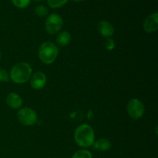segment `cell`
<instances>
[{
  "mask_svg": "<svg viewBox=\"0 0 158 158\" xmlns=\"http://www.w3.org/2000/svg\"><path fill=\"white\" fill-rule=\"evenodd\" d=\"M1 58H2V52L1 51H0V60H1Z\"/></svg>",
  "mask_w": 158,
  "mask_h": 158,
  "instance_id": "cell-20",
  "label": "cell"
},
{
  "mask_svg": "<svg viewBox=\"0 0 158 158\" xmlns=\"http://www.w3.org/2000/svg\"><path fill=\"white\" fill-rule=\"evenodd\" d=\"M32 69L30 65L25 62L19 63L12 66L10 71L9 78L17 84L25 83L30 79Z\"/></svg>",
  "mask_w": 158,
  "mask_h": 158,
  "instance_id": "cell-2",
  "label": "cell"
},
{
  "mask_svg": "<svg viewBox=\"0 0 158 158\" xmlns=\"http://www.w3.org/2000/svg\"><path fill=\"white\" fill-rule=\"evenodd\" d=\"M74 139L77 145L82 148H89L95 141V133L91 126L82 124L76 129Z\"/></svg>",
  "mask_w": 158,
  "mask_h": 158,
  "instance_id": "cell-1",
  "label": "cell"
},
{
  "mask_svg": "<svg viewBox=\"0 0 158 158\" xmlns=\"http://www.w3.org/2000/svg\"><path fill=\"white\" fill-rule=\"evenodd\" d=\"M57 45L61 47H64V46H67L71 41V35L69 32L67 31H63V32H60L58 35L56 39Z\"/></svg>",
  "mask_w": 158,
  "mask_h": 158,
  "instance_id": "cell-12",
  "label": "cell"
},
{
  "mask_svg": "<svg viewBox=\"0 0 158 158\" xmlns=\"http://www.w3.org/2000/svg\"><path fill=\"white\" fill-rule=\"evenodd\" d=\"M69 0H47V3L49 6L52 9H57L61 6H64L68 2Z\"/></svg>",
  "mask_w": 158,
  "mask_h": 158,
  "instance_id": "cell-14",
  "label": "cell"
},
{
  "mask_svg": "<svg viewBox=\"0 0 158 158\" xmlns=\"http://www.w3.org/2000/svg\"><path fill=\"white\" fill-rule=\"evenodd\" d=\"M104 46L107 50H113L115 47V42L111 38H106L104 41Z\"/></svg>",
  "mask_w": 158,
  "mask_h": 158,
  "instance_id": "cell-18",
  "label": "cell"
},
{
  "mask_svg": "<svg viewBox=\"0 0 158 158\" xmlns=\"http://www.w3.org/2000/svg\"><path fill=\"white\" fill-rule=\"evenodd\" d=\"M31 0H12L14 6L19 9H25L30 4Z\"/></svg>",
  "mask_w": 158,
  "mask_h": 158,
  "instance_id": "cell-16",
  "label": "cell"
},
{
  "mask_svg": "<svg viewBox=\"0 0 158 158\" xmlns=\"http://www.w3.org/2000/svg\"><path fill=\"white\" fill-rule=\"evenodd\" d=\"M63 21L62 17L56 13H52L47 17L45 23V29L50 35H54L61 30Z\"/></svg>",
  "mask_w": 158,
  "mask_h": 158,
  "instance_id": "cell-4",
  "label": "cell"
},
{
  "mask_svg": "<svg viewBox=\"0 0 158 158\" xmlns=\"http://www.w3.org/2000/svg\"><path fill=\"white\" fill-rule=\"evenodd\" d=\"M47 79L43 72H36L31 77L30 85L33 89H41L46 85Z\"/></svg>",
  "mask_w": 158,
  "mask_h": 158,
  "instance_id": "cell-8",
  "label": "cell"
},
{
  "mask_svg": "<svg viewBox=\"0 0 158 158\" xmlns=\"http://www.w3.org/2000/svg\"><path fill=\"white\" fill-rule=\"evenodd\" d=\"M143 28L148 33L156 32L158 29V13L157 12L148 15L143 21Z\"/></svg>",
  "mask_w": 158,
  "mask_h": 158,
  "instance_id": "cell-7",
  "label": "cell"
},
{
  "mask_svg": "<svg viewBox=\"0 0 158 158\" xmlns=\"http://www.w3.org/2000/svg\"><path fill=\"white\" fill-rule=\"evenodd\" d=\"M35 13L39 17H45L49 13V10H48V9L46 6L40 5V6H38L35 7Z\"/></svg>",
  "mask_w": 158,
  "mask_h": 158,
  "instance_id": "cell-15",
  "label": "cell"
},
{
  "mask_svg": "<svg viewBox=\"0 0 158 158\" xmlns=\"http://www.w3.org/2000/svg\"><path fill=\"white\" fill-rule=\"evenodd\" d=\"M6 101L8 106L12 109H19L23 105V99L15 93H10L8 94Z\"/></svg>",
  "mask_w": 158,
  "mask_h": 158,
  "instance_id": "cell-10",
  "label": "cell"
},
{
  "mask_svg": "<svg viewBox=\"0 0 158 158\" xmlns=\"http://www.w3.org/2000/svg\"><path fill=\"white\" fill-rule=\"evenodd\" d=\"M35 1H41V0H35Z\"/></svg>",
  "mask_w": 158,
  "mask_h": 158,
  "instance_id": "cell-21",
  "label": "cell"
},
{
  "mask_svg": "<svg viewBox=\"0 0 158 158\" xmlns=\"http://www.w3.org/2000/svg\"><path fill=\"white\" fill-rule=\"evenodd\" d=\"M74 2H83L84 1V0H73Z\"/></svg>",
  "mask_w": 158,
  "mask_h": 158,
  "instance_id": "cell-19",
  "label": "cell"
},
{
  "mask_svg": "<svg viewBox=\"0 0 158 158\" xmlns=\"http://www.w3.org/2000/svg\"><path fill=\"white\" fill-rule=\"evenodd\" d=\"M9 80V74L7 71L3 68L0 67V82L7 83Z\"/></svg>",
  "mask_w": 158,
  "mask_h": 158,
  "instance_id": "cell-17",
  "label": "cell"
},
{
  "mask_svg": "<svg viewBox=\"0 0 158 158\" xmlns=\"http://www.w3.org/2000/svg\"><path fill=\"white\" fill-rule=\"evenodd\" d=\"M17 118L22 124L25 126H32L36 123L37 114L32 108L24 107L18 111Z\"/></svg>",
  "mask_w": 158,
  "mask_h": 158,
  "instance_id": "cell-6",
  "label": "cell"
},
{
  "mask_svg": "<svg viewBox=\"0 0 158 158\" xmlns=\"http://www.w3.org/2000/svg\"><path fill=\"white\" fill-rule=\"evenodd\" d=\"M59 53L58 46L52 42H45L39 48V58L45 64H52Z\"/></svg>",
  "mask_w": 158,
  "mask_h": 158,
  "instance_id": "cell-3",
  "label": "cell"
},
{
  "mask_svg": "<svg viewBox=\"0 0 158 158\" xmlns=\"http://www.w3.org/2000/svg\"><path fill=\"white\" fill-rule=\"evenodd\" d=\"M92 154L87 150H79L76 151L72 158H92Z\"/></svg>",
  "mask_w": 158,
  "mask_h": 158,
  "instance_id": "cell-13",
  "label": "cell"
},
{
  "mask_svg": "<svg viewBox=\"0 0 158 158\" xmlns=\"http://www.w3.org/2000/svg\"><path fill=\"white\" fill-rule=\"evenodd\" d=\"M144 105L137 98H133L130 100L127 106V111L130 117L134 120H138L143 117L144 114Z\"/></svg>",
  "mask_w": 158,
  "mask_h": 158,
  "instance_id": "cell-5",
  "label": "cell"
},
{
  "mask_svg": "<svg viewBox=\"0 0 158 158\" xmlns=\"http://www.w3.org/2000/svg\"><path fill=\"white\" fill-rule=\"evenodd\" d=\"M93 149L100 151H107L111 148V142L106 138H100L93 143Z\"/></svg>",
  "mask_w": 158,
  "mask_h": 158,
  "instance_id": "cell-11",
  "label": "cell"
},
{
  "mask_svg": "<svg viewBox=\"0 0 158 158\" xmlns=\"http://www.w3.org/2000/svg\"><path fill=\"white\" fill-rule=\"evenodd\" d=\"M97 30L100 35L106 38H110L114 33V28L113 25L106 20L99 22L97 24Z\"/></svg>",
  "mask_w": 158,
  "mask_h": 158,
  "instance_id": "cell-9",
  "label": "cell"
}]
</instances>
